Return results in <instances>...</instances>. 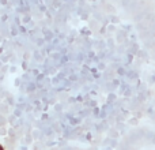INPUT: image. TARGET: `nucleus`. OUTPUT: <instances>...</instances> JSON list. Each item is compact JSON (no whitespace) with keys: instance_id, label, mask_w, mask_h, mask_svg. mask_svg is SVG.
I'll use <instances>...</instances> for the list:
<instances>
[{"instance_id":"nucleus-1","label":"nucleus","mask_w":155,"mask_h":150,"mask_svg":"<svg viewBox=\"0 0 155 150\" xmlns=\"http://www.w3.org/2000/svg\"><path fill=\"white\" fill-rule=\"evenodd\" d=\"M118 150H155V135H139L131 137L120 146Z\"/></svg>"},{"instance_id":"nucleus-2","label":"nucleus","mask_w":155,"mask_h":150,"mask_svg":"<svg viewBox=\"0 0 155 150\" xmlns=\"http://www.w3.org/2000/svg\"><path fill=\"white\" fill-rule=\"evenodd\" d=\"M52 150H80L76 148H60V149H52Z\"/></svg>"}]
</instances>
